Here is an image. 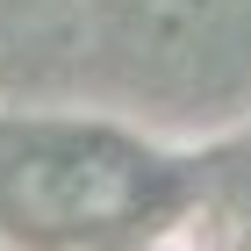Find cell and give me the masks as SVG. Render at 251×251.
<instances>
[{"label": "cell", "instance_id": "6da1fadb", "mask_svg": "<svg viewBox=\"0 0 251 251\" xmlns=\"http://www.w3.org/2000/svg\"><path fill=\"white\" fill-rule=\"evenodd\" d=\"M136 201H144V179L108 144H50V151H29L7 173V208L29 215V223H43V230L122 223Z\"/></svg>", "mask_w": 251, "mask_h": 251}, {"label": "cell", "instance_id": "7a4b0ae2", "mask_svg": "<svg viewBox=\"0 0 251 251\" xmlns=\"http://www.w3.org/2000/svg\"><path fill=\"white\" fill-rule=\"evenodd\" d=\"M122 7L136 15V29H151L165 43H201L244 15V0H122Z\"/></svg>", "mask_w": 251, "mask_h": 251}]
</instances>
